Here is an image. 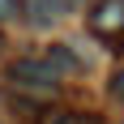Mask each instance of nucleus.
<instances>
[{"label": "nucleus", "instance_id": "obj_1", "mask_svg": "<svg viewBox=\"0 0 124 124\" xmlns=\"http://www.w3.org/2000/svg\"><path fill=\"white\" fill-rule=\"evenodd\" d=\"M9 77H13V86L34 90V94H51L56 81H60L47 60H13V64H9Z\"/></svg>", "mask_w": 124, "mask_h": 124}, {"label": "nucleus", "instance_id": "obj_2", "mask_svg": "<svg viewBox=\"0 0 124 124\" xmlns=\"http://www.w3.org/2000/svg\"><path fill=\"white\" fill-rule=\"evenodd\" d=\"M124 26V0H103L94 13V30H120Z\"/></svg>", "mask_w": 124, "mask_h": 124}, {"label": "nucleus", "instance_id": "obj_3", "mask_svg": "<svg viewBox=\"0 0 124 124\" xmlns=\"http://www.w3.org/2000/svg\"><path fill=\"white\" fill-rule=\"evenodd\" d=\"M26 4H30V13H34L39 26H47V22H56V17H60V9L69 4V0H26Z\"/></svg>", "mask_w": 124, "mask_h": 124}, {"label": "nucleus", "instance_id": "obj_4", "mask_svg": "<svg viewBox=\"0 0 124 124\" xmlns=\"http://www.w3.org/2000/svg\"><path fill=\"white\" fill-rule=\"evenodd\" d=\"M9 17H17V0H0V22H9Z\"/></svg>", "mask_w": 124, "mask_h": 124}, {"label": "nucleus", "instance_id": "obj_5", "mask_svg": "<svg viewBox=\"0 0 124 124\" xmlns=\"http://www.w3.org/2000/svg\"><path fill=\"white\" fill-rule=\"evenodd\" d=\"M111 90H116V94L124 99V69H120V77H116V86H111Z\"/></svg>", "mask_w": 124, "mask_h": 124}, {"label": "nucleus", "instance_id": "obj_6", "mask_svg": "<svg viewBox=\"0 0 124 124\" xmlns=\"http://www.w3.org/2000/svg\"><path fill=\"white\" fill-rule=\"evenodd\" d=\"M69 4H81V0H69Z\"/></svg>", "mask_w": 124, "mask_h": 124}, {"label": "nucleus", "instance_id": "obj_7", "mask_svg": "<svg viewBox=\"0 0 124 124\" xmlns=\"http://www.w3.org/2000/svg\"><path fill=\"white\" fill-rule=\"evenodd\" d=\"M0 47H4V39H0Z\"/></svg>", "mask_w": 124, "mask_h": 124}]
</instances>
